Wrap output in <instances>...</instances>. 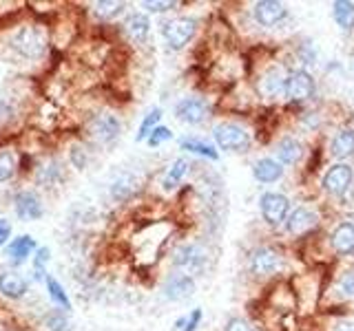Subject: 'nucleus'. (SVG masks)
I'll return each instance as SVG.
<instances>
[{"label": "nucleus", "instance_id": "a878e982", "mask_svg": "<svg viewBox=\"0 0 354 331\" xmlns=\"http://www.w3.org/2000/svg\"><path fill=\"white\" fill-rule=\"evenodd\" d=\"M182 150H188V152H195V154H202L206 159H217V150L213 146H208L204 141H197V139H182L180 141Z\"/></svg>", "mask_w": 354, "mask_h": 331}, {"label": "nucleus", "instance_id": "bb28decb", "mask_svg": "<svg viewBox=\"0 0 354 331\" xmlns=\"http://www.w3.org/2000/svg\"><path fill=\"white\" fill-rule=\"evenodd\" d=\"M47 287H49V296H51V301L62 307V309H71V301H69V296H66V292L62 290V285L53 279V276H47Z\"/></svg>", "mask_w": 354, "mask_h": 331}, {"label": "nucleus", "instance_id": "2eb2a0df", "mask_svg": "<svg viewBox=\"0 0 354 331\" xmlns=\"http://www.w3.org/2000/svg\"><path fill=\"white\" fill-rule=\"evenodd\" d=\"M14 203H16L14 205L16 214L22 221H33V219L42 217V203H40L38 194H33V192H18L16 199H14Z\"/></svg>", "mask_w": 354, "mask_h": 331}, {"label": "nucleus", "instance_id": "72a5a7b5", "mask_svg": "<svg viewBox=\"0 0 354 331\" xmlns=\"http://www.w3.org/2000/svg\"><path fill=\"white\" fill-rule=\"evenodd\" d=\"M339 296L341 298H350L354 296V272H346L339 281Z\"/></svg>", "mask_w": 354, "mask_h": 331}, {"label": "nucleus", "instance_id": "9d476101", "mask_svg": "<svg viewBox=\"0 0 354 331\" xmlns=\"http://www.w3.org/2000/svg\"><path fill=\"white\" fill-rule=\"evenodd\" d=\"M286 16H288V9L283 3H277V0H259V3H254V20H257L261 27L279 25L281 20H286Z\"/></svg>", "mask_w": 354, "mask_h": 331}, {"label": "nucleus", "instance_id": "5701e85b", "mask_svg": "<svg viewBox=\"0 0 354 331\" xmlns=\"http://www.w3.org/2000/svg\"><path fill=\"white\" fill-rule=\"evenodd\" d=\"M332 16H335L339 29H343L346 33L354 29V3H350V0H337L332 5Z\"/></svg>", "mask_w": 354, "mask_h": 331}, {"label": "nucleus", "instance_id": "dca6fc26", "mask_svg": "<svg viewBox=\"0 0 354 331\" xmlns=\"http://www.w3.org/2000/svg\"><path fill=\"white\" fill-rule=\"evenodd\" d=\"M332 248H335L341 257H350V254H354V223H339L335 228V232H332Z\"/></svg>", "mask_w": 354, "mask_h": 331}, {"label": "nucleus", "instance_id": "aec40b11", "mask_svg": "<svg viewBox=\"0 0 354 331\" xmlns=\"http://www.w3.org/2000/svg\"><path fill=\"white\" fill-rule=\"evenodd\" d=\"M277 157L281 166H295L304 157V146L295 137H283L277 146Z\"/></svg>", "mask_w": 354, "mask_h": 331}, {"label": "nucleus", "instance_id": "0eeeda50", "mask_svg": "<svg viewBox=\"0 0 354 331\" xmlns=\"http://www.w3.org/2000/svg\"><path fill=\"white\" fill-rule=\"evenodd\" d=\"M248 265L254 276H272L281 268V257L274 248H254L248 257Z\"/></svg>", "mask_w": 354, "mask_h": 331}, {"label": "nucleus", "instance_id": "2f4dec72", "mask_svg": "<svg viewBox=\"0 0 354 331\" xmlns=\"http://www.w3.org/2000/svg\"><path fill=\"white\" fill-rule=\"evenodd\" d=\"M133 179L131 177H122V179H118L113 185H111V194H113L118 201H122V199H129L133 194Z\"/></svg>", "mask_w": 354, "mask_h": 331}, {"label": "nucleus", "instance_id": "4c0bfd02", "mask_svg": "<svg viewBox=\"0 0 354 331\" xmlns=\"http://www.w3.org/2000/svg\"><path fill=\"white\" fill-rule=\"evenodd\" d=\"M71 161L77 170H82L84 168V163H86V154L82 148H71Z\"/></svg>", "mask_w": 354, "mask_h": 331}, {"label": "nucleus", "instance_id": "f8f14e48", "mask_svg": "<svg viewBox=\"0 0 354 331\" xmlns=\"http://www.w3.org/2000/svg\"><path fill=\"white\" fill-rule=\"evenodd\" d=\"M317 221H319V217H317L315 210H310V208H297V210H292L290 214H288L283 228H286L288 234L299 237V234H306V232L313 230L317 225Z\"/></svg>", "mask_w": 354, "mask_h": 331}, {"label": "nucleus", "instance_id": "39448f33", "mask_svg": "<svg viewBox=\"0 0 354 331\" xmlns=\"http://www.w3.org/2000/svg\"><path fill=\"white\" fill-rule=\"evenodd\" d=\"M288 208H290V201L281 192H263L259 199L261 217L268 225H279L281 221H286Z\"/></svg>", "mask_w": 354, "mask_h": 331}, {"label": "nucleus", "instance_id": "9b49d317", "mask_svg": "<svg viewBox=\"0 0 354 331\" xmlns=\"http://www.w3.org/2000/svg\"><path fill=\"white\" fill-rule=\"evenodd\" d=\"M195 294V281L188 274H171L164 283V296L169 301H186Z\"/></svg>", "mask_w": 354, "mask_h": 331}, {"label": "nucleus", "instance_id": "a211bd4d", "mask_svg": "<svg viewBox=\"0 0 354 331\" xmlns=\"http://www.w3.org/2000/svg\"><path fill=\"white\" fill-rule=\"evenodd\" d=\"M252 174H254V179L261 181V183H272V181H279L283 177V166L277 159L263 157V159H259L257 163H254Z\"/></svg>", "mask_w": 354, "mask_h": 331}, {"label": "nucleus", "instance_id": "4468645a", "mask_svg": "<svg viewBox=\"0 0 354 331\" xmlns=\"http://www.w3.org/2000/svg\"><path fill=\"white\" fill-rule=\"evenodd\" d=\"M91 130H93V137L100 141V143H111L115 141L118 135H120V121L115 115H97L91 124Z\"/></svg>", "mask_w": 354, "mask_h": 331}, {"label": "nucleus", "instance_id": "6e6552de", "mask_svg": "<svg viewBox=\"0 0 354 331\" xmlns=\"http://www.w3.org/2000/svg\"><path fill=\"white\" fill-rule=\"evenodd\" d=\"M352 168L348 163H335L332 168H328V172L324 174V181H321V185H324V190L332 197H343L352 185Z\"/></svg>", "mask_w": 354, "mask_h": 331}, {"label": "nucleus", "instance_id": "f3484780", "mask_svg": "<svg viewBox=\"0 0 354 331\" xmlns=\"http://www.w3.org/2000/svg\"><path fill=\"white\" fill-rule=\"evenodd\" d=\"M38 250V243H36V239H31V237H18V239H14L7 245V257H9V261L14 263V265H22L27 261V257L31 252H36Z\"/></svg>", "mask_w": 354, "mask_h": 331}, {"label": "nucleus", "instance_id": "cd10ccee", "mask_svg": "<svg viewBox=\"0 0 354 331\" xmlns=\"http://www.w3.org/2000/svg\"><path fill=\"white\" fill-rule=\"evenodd\" d=\"M49 259H51L49 248L36 250V259H33V279L36 281H47V272H44V268H47Z\"/></svg>", "mask_w": 354, "mask_h": 331}, {"label": "nucleus", "instance_id": "ea45409f", "mask_svg": "<svg viewBox=\"0 0 354 331\" xmlns=\"http://www.w3.org/2000/svg\"><path fill=\"white\" fill-rule=\"evenodd\" d=\"M335 331H354V320H339L335 325Z\"/></svg>", "mask_w": 354, "mask_h": 331}, {"label": "nucleus", "instance_id": "6ab92c4d", "mask_svg": "<svg viewBox=\"0 0 354 331\" xmlns=\"http://www.w3.org/2000/svg\"><path fill=\"white\" fill-rule=\"evenodd\" d=\"M330 152L337 159H348L354 154V130L343 128L330 141Z\"/></svg>", "mask_w": 354, "mask_h": 331}, {"label": "nucleus", "instance_id": "f704fd0d", "mask_svg": "<svg viewBox=\"0 0 354 331\" xmlns=\"http://www.w3.org/2000/svg\"><path fill=\"white\" fill-rule=\"evenodd\" d=\"M173 137V132H171V128H166V126H158L153 132H151V137L147 139L149 141V146H160L162 141H169Z\"/></svg>", "mask_w": 354, "mask_h": 331}, {"label": "nucleus", "instance_id": "393cba45", "mask_svg": "<svg viewBox=\"0 0 354 331\" xmlns=\"http://www.w3.org/2000/svg\"><path fill=\"white\" fill-rule=\"evenodd\" d=\"M160 117H162V110L160 108H151L149 110V115L142 119V124H140V130H138V141H142V139H149L151 137V132L158 128V121H160Z\"/></svg>", "mask_w": 354, "mask_h": 331}, {"label": "nucleus", "instance_id": "423d86ee", "mask_svg": "<svg viewBox=\"0 0 354 331\" xmlns=\"http://www.w3.org/2000/svg\"><path fill=\"white\" fill-rule=\"evenodd\" d=\"M175 115L184 124H202L210 117V104L204 97H184L182 102H177L175 106Z\"/></svg>", "mask_w": 354, "mask_h": 331}, {"label": "nucleus", "instance_id": "f03ea898", "mask_svg": "<svg viewBox=\"0 0 354 331\" xmlns=\"http://www.w3.org/2000/svg\"><path fill=\"white\" fill-rule=\"evenodd\" d=\"M213 137L217 141V146L221 150H228V152H246L250 146L248 132L237 124H230V121L217 124L213 130Z\"/></svg>", "mask_w": 354, "mask_h": 331}, {"label": "nucleus", "instance_id": "1a4fd4ad", "mask_svg": "<svg viewBox=\"0 0 354 331\" xmlns=\"http://www.w3.org/2000/svg\"><path fill=\"white\" fill-rule=\"evenodd\" d=\"M11 44L25 58H38L44 51V38L40 36V31L36 27H22L14 36V40H11Z\"/></svg>", "mask_w": 354, "mask_h": 331}, {"label": "nucleus", "instance_id": "473e14b6", "mask_svg": "<svg viewBox=\"0 0 354 331\" xmlns=\"http://www.w3.org/2000/svg\"><path fill=\"white\" fill-rule=\"evenodd\" d=\"M44 325H47L49 331H69V320H66V316L60 312H51L47 318H44Z\"/></svg>", "mask_w": 354, "mask_h": 331}, {"label": "nucleus", "instance_id": "412c9836", "mask_svg": "<svg viewBox=\"0 0 354 331\" xmlns=\"http://www.w3.org/2000/svg\"><path fill=\"white\" fill-rule=\"evenodd\" d=\"M27 292V281L16 272L0 274V294L7 298H22Z\"/></svg>", "mask_w": 354, "mask_h": 331}, {"label": "nucleus", "instance_id": "b1692460", "mask_svg": "<svg viewBox=\"0 0 354 331\" xmlns=\"http://www.w3.org/2000/svg\"><path fill=\"white\" fill-rule=\"evenodd\" d=\"M186 170H188V161H186V159H177V161L171 166L169 174H166V177H164V181H162L164 190H173V188L184 179Z\"/></svg>", "mask_w": 354, "mask_h": 331}, {"label": "nucleus", "instance_id": "7c9ffc66", "mask_svg": "<svg viewBox=\"0 0 354 331\" xmlns=\"http://www.w3.org/2000/svg\"><path fill=\"white\" fill-rule=\"evenodd\" d=\"M16 172V159H14V154H11L9 150H3L0 152V183L11 179Z\"/></svg>", "mask_w": 354, "mask_h": 331}, {"label": "nucleus", "instance_id": "ddd939ff", "mask_svg": "<svg viewBox=\"0 0 354 331\" xmlns=\"http://www.w3.org/2000/svg\"><path fill=\"white\" fill-rule=\"evenodd\" d=\"M257 91L263 99H277L286 95V77L279 73V69H270L266 71L259 82H257Z\"/></svg>", "mask_w": 354, "mask_h": 331}, {"label": "nucleus", "instance_id": "e433bc0d", "mask_svg": "<svg viewBox=\"0 0 354 331\" xmlns=\"http://www.w3.org/2000/svg\"><path fill=\"white\" fill-rule=\"evenodd\" d=\"M226 331H252V329L248 325V320L235 316V318H230L228 323H226Z\"/></svg>", "mask_w": 354, "mask_h": 331}, {"label": "nucleus", "instance_id": "f257e3e1", "mask_svg": "<svg viewBox=\"0 0 354 331\" xmlns=\"http://www.w3.org/2000/svg\"><path fill=\"white\" fill-rule=\"evenodd\" d=\"M197 33L195 18H175L162 25V36L171 49H184Z\"/></svg>", "mask_w": 354, "mask_h": 331}, {"label": "nucleus", "instance_id": "4be33fe9", "mask_svg": "<svg viewBox=\"0 0 354 331\" xmlns=\"http://www.w3.org/2000/svg\"><path fill=\"white\" fill-rule=\"evenodd\" d=\"M124 31L127 36L133 42H144L149 38V31H151V22L144 14H131L124 22Z\"/></svg>", "mask_w": 354, "mask_h": 331}, {"label": "nucleus", "instance_id": "58836bf2", "mask_svg": "<svg viewBox=\"0 0 354 331\" xmlns=\"http://www.w3.org/2000/svg\"><path fill=\"white\" fill-rule=\"evenodd\" d=\"M11 234V225H9V221L5 219H0V245H5L7 239Z\"/></svg>", "mask_w": 354, "mask_h": 331}, {"label": "nucleus", "instance_id": "c9c22d12", "mask_svg": "<svg viewBox=\"0 0 354 331\" xmlns=\"http://www.w3.org/2000/svg\"><path fill=\"white\" fill-rule=\"evenodd\" d=\"M144 9L149 11H155V14H162V11H171L177 7V3H173V0H166V3H160V0H144L142 3Z\"/></svg>", "mask_w": 354, "mask_h": 331}, {"label": "nucleus", "instance_id": "c756f323", "mask_svg": "<svg viewBox=\"0 0 354 331\" xmlns=\"http://www.w3.org/2000/svg\"><path fill=\"white\" fill-rule=\"evenodd\" d=\"M60 174H62L60 163H58V161H51V163L42 166V168L38 170V181H40L42 185H53L55 181L60 179Z\"/></svg>", "mask_w": 354, "mask_h": 331}, {"label": "nucleus", "instance_id": "c85d7f7f", "mask_svg": "<svg viewBox=\"0 0 354 331\" xmlns=\"http://www.w3.org/2000/svg\"><path fill=\"white\" fill-rule=\"evenodd\" d=\"M95 16L100 18H104V20H111V18H115L118 14H122V9H124L127 5L124 3H118V0H102V3H95Z\"/></svg>", "mask_w": 354, "mask_h": 331}, {"label": "nucleus", "instance_id": "7ed1b4c3", "mask_svg": "<svg viewBox=\"0 0 354 331\" xmlns=\"http://www.w3.org/2000/svg\"><path fill=\"white\" fill-rule=\"evenodd\" d=\"M315 77L306 69H297L286 75V97L292 99V102H306V99L315 95Z\"/></svg>", "mask_w": 354, "mask_h": 331}, {"label": "nucleus", "instance_id": "20e7f679", "mask_svg": "<svg viewBox=\"0 0 354 331\" xmlns=\"http://www.w3.org/2000/svg\"><path fill=\"white\" fill-rule=\"evenodd\" d=\"M173 265L177 270L191 274H199L206 268V252L204 248H199L197 243H186V245H180L173 257Z\"/></svg>", "mask_w": 354, "mask_h": 331}]
</instances>
